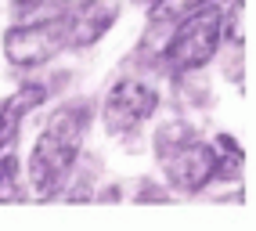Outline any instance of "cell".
<instances>
[{
    "instance_id": "obj_8",
    "label": "cell",
    "mask_w": 256,
    "mask_h": 231,
    "mask_svg": "<svg viewBox=\"0 0 256 231\" xmlns=\"http://www.w3.org/2000/svg\"><path fill=\"white\" fill-rule=\"evenodd\" d=\"M22 188H18V159L4 156L0 159V202H18Z\"/></svg>"
},
{
    "instance_id": "obj_9",
    "label": "cell",
    "mask_w": 256,
    "mask_h": 231,
    "mask_svg": "<svg viewBox=\"0 0 256 231\" xmlns=\"http://www.w3.org/2000/svg\"><path fill=\"white\" fill-rule=\"evenodd\" d=\"M141 4H156V0H141Z\"/></svg>"
},
{
    "instance_id": "obj_7",
    "label": "cell",
    "mask_w": 256,
    "mask_h": 231,
    "mask_svg": "<svg viewBox=\"0 0 256 231\" xmlns=\"http://www.w3.org/2000/svg\"><path fill=\"white\" fill-rule=\"evenodd\" d=\"M40 98H44L40 87H22L18 94H11V98L0 102V148L11 144V138L18 134V120L40 102Z\"/></svg>"
},
{
    "instance_id": "obj_1",
    "label": "cell",
    "mask_w": 256,
    "mask_h": 231,
    "mask_svg": "<svg viewBox=\"0 0 256 231\" xmlns=\"http://www.w3.org/2000/svg\"><path fill=\"white\" fill-rule=\"evenodd\" d=\"M87 120H90L87 105H65L50 116V123L36 138V148L29 156V180L40 199L58 195V188L65 184V177H69L80 156L83 134H87Z\"/></svg>"
},
{
    "instance_id": "obj_6",
    "label": "cell",
    "mask_w": 256,
    "mask_h": 231,
    "mask_svg": "<svg viewBox=\"0 0 256 231\" xmlns=\"http://www.w3.org/2000/svg\"><path fill=\"white\" fill-rule=\"evenodd\" d=\"M116 18V11L105 8V4H98V0H83V4L72 11V18H65V29H69V36L76 44H94L101 32H105Z\"/></svg>"
},
{
    "instance_id": "obj_2",
    "label": "cell",
    "mask_w": 256,
    "mask_h": 231,
    "mask_svg": "<svg viewBox=\"0 0 256 231\" xmlns=\"http://www.w3.org/2000/svg\"><path fill=\"white\" fill-rule=\"evenodd\" d=\"M220 32H224V14L210 4L195 8L192 14L180 18V29L174 32V40L166 47V62H174L177 69L206 65L220 47Z\"/></svg>"
},
{
    "instance_id": "obj_3",
    "label": "cell",
    "mask_w": 256,
    "mask_h": 231,
    "mask_svg": "<svg viewBox=\"0 0 256 231\" xmlns=\"http://www.w3.org/2000/svg\"><path fill=\"white\" fill-rule=\"evenodd\" d=\"M159 156L166 159L170 180L180 192H202L220 174V152L210 144L195 141L192 134L180 138L177 144H159Z\"/></svg>"
},
{
    "instance_id": "obj_4",
    "label": "cell",
    "mask_w": 256,
    "mask_h": 231,
    "mask_svg": "<svg viewBox=\"0 0 256 231\" xmlns=\"http://www.w3.org/2000/svg\"><path fill=\"white\" fill-rule=\"evenodd\" d=\"M65 36V18H47V22H32V26H14L4 36V54L14 65H40L47 58H54L62 51Z\"/></svg>"
},
{
    "instance_id": "obj_5",
    "label": "cell",
    "mask_w": 256,
    "mask_h": 231,
    "mask_svg": "<svg viewBox=\"0 0 256 231\" xmlns=\"http://www.w3.org/2000/svg\"><path fill=\"white\" fill-rule=\"evenodd\" d=\"M152 112H156V90L144 84H134V80H123L108 90L105 126L112 134H126V130H138Z\"/></svg>"
}]
</instances>
